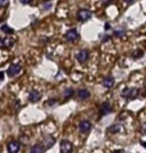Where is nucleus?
<instances>
[{
    "label": "nucleus",
    "instance_id": "obj_23",
    "mask_svg": "<svg viewBox=\"0 0 146 153\" xmlns=\"http://www.w3.org/2000/svg\"><path fill=\"white\" fill-rule=\"evenodd\" d=\"M31 1H32V0H20V2H21L22 4H29Z\"/></svg>",
    "mask_w": 146,
    "mask_h": 153
},
{
    "label": "nucleus",
    "instance_id": "obj_25",
    "mask_svg": "<svg viewBox=\"0 0 146 153\" xmlns=\"http://www.w3.org/2000/svg\"><path fill=\"white\" fill-rule=\"evenodd\" d=\"M4 78V74H3V72H0V80H2Z\"/></svg>",
    "mask_w": 146,
    "mask_h": 153
},
{
    "label": "nucleus",
    "instance_id": "obj_27",
    "mask_svg": "<svg viewBox=\"0 0 146 153\" xmlns=\"http://www.w3.org/2000/svg\"><path fill=\"white\" fill-rule=\"evenodd\" d=\"M125 2H127V3H129V2H132L133 0H124Z\"/></svg>",
    "mask_w": 146,
    "mask_h": 153
},
{
    "label": "nucleus",
    "instance_id": "obj_5",
    "mask_svg": "<svg viewBox=\"0 0 146 153\" xmlns=\"http://www.w3.org/2000/svg\"><path fill=\"white\" fill-rule=\"evenodd\" d=\"M112 112V107H111L110 103L108 101H105L103 102L101 105H100V113H101L102 116H105V115H108Z\"/></svg>",
    "mask_w": 146,
    "mask_h": 153
},
{
    "label": "nucleus",
    "instance_id": "obj_11",
    "mask_svg": "<svg viewBox=\"0 0 146 153\" xmlns=\"http://www.w3.org/2000/svg\"><path fill=\"white\" fill-rule=\"evenodd\" d=\"M114 83H115V79H114L112 76H107V77H105V78H103V80H102L103 87H105L107 89L112 88Z\"/></svg>",
    "mask_w": 146,
    "mask_h": 153
},
{
    "label": "nucleus",
    "instance_id": "obj_15",
    "mask_svg": "<svg viewBox=\"0 0 146 153\" xmlns=\"http://www.w3.org/2000/svg\"><path fill=\"white\" fill-rule=\"evenodd\" d=\"M45 151L44 147L42 146V144H35L34 146L31 147L30 153H43Z\"/></svg>",
    "mask_w": 146,
    "mask_h": 153
},
{
    "label": "nucleus",
    "instance_id": "obj_14",
    "mask_svg": "<svg viewBox=\"0 0 146 153\" xmlns=\"http://www.w3.org/2000/svg\"><path fill=\"white\" fill-rule=\"evenodd\" d=\"M120 131H121V125H119V124H112V125L107 128V132L112 134L119 133Z\"/></svg>",
    "mask_w": 146,
    "mask_h": 153
},
{
    "label": "nucleus",
    "instance_id": "obj_21",
    "mask_svg": "<svg viewBox=\"0 0 146 153\" xmlns=\"http://www.w3.org/2000/svg\"><path fill=\"white\" fill-rule=\"evenodd\" d=\"M9 4V0H0V7H6Z\"/></svg>",
    "mask_w": 146,
    "mask_h": 153
},
{
    "label": "nucleus",
    "instance_id": "obj_1",
    "mask_svg": "<svg viewBox=\"0 0 146 153\" xmlns=\"http://www.w3.org/2000/svg\"><path fill=\"white\" fill-rule=\"evenodd\" d=\"M138 89L137 88H125L124 90H122L121 92V97H123L124 99L127 100H133L135 99L138 95Z\"/></svg>",
    "mask_w": 146,
    "mask_h": 153
},
{
    "label": "nucleus",
    "instance_id": "obj_29",
    "mask_svg": "<svg viewBox=\"0 0 146 153\" xmlns=\"http://www.w3.org/2000/svg\"><path fill=\"white\" fill-rule=\"evenodd\" d=\"M145 91H146V85H145Z\"/></svg>",
    "mask_w": 146,
    "mask_h": 153
},
{
    "label": "nucleus",
    "instance_id": "obj_19",
    "mask_svg": "<svg viewBox=\"0 0 146 153\" xmlns=\"http://www.w3.org/2000/svg\"><path fill=\"white\" fill-rule=\"evenodd\" d=\"M0 29L3 31L4 33H7V34H12V33H14V30L12 29V28L9 27V26H8V25H6V24L2 25Z\"/></svg>",
    "mask_w": 146,
    "mask_h": 153
},
{
    "label": "nucleus",
    "instance_id": "obj_28",
    "mask_svg": "<svg viewBox=\"0 0 146 153\" xmlns=\"http://www.w3.org/2000/svg\"><path fill=\"white\" fill-rule=\"evenodd\" d=\"M2 45V39H1V37H0V46Z\"/></svg>",
    "mask_w": 146,
    "mask_h": 153
},
{
    "label": "nucleus",
    "instance_id": "obj_12",
    "mask_svg": "<svg viewBox=\"0 0 146 153\" xmlns=\"http://www.w3.org/2000/svg\"><path fill=\"white\" fill-rule=\"evenodd\" d=\"M65 38L68 41H75V40L78 38V32H77L76 29H70L68 30L66 34H65Z\"/></svg>",
    "mask_w": 146,
    "mask_h": 153
},
{
    "label": "nucleus",
    "instance_id": "obj_26",
    "mask_svg": "<svg viewBox=\"0 0 146 153\" xmlns=\"http://www.w3.org/2000/svg\"><path fill=\"white\" fill-rule=\"evenodd\" d=\"M114 153H122L121 150H116V151H114Z\"/></svg>",
    "mask_w": 146,
    "mask_h": 153
},
{
    "label": "nucleus",
    "instance_id": "obj_17",
    "mask_svg": "<svg viewBox=\"0 0 146 153\" xmlns=\"http://www.w3.org/2000/svg\"><path fill=\"white\" fill-rule=\"evenodd\" d=\"M73 94H74L73 89L72 88H67V89H65L64 92H63V97H64L65 100H68L73 96Z\"/></svg>",
    "mask_w": 146,
    "mask_h": 153
},
{
    "label": "nucleus",
    "instance_id": "obj_16",
    "mask_svg": "<svg viewBox=\"0 0 146 153\" xmlns=\"http://www.w3.org/2000/svg\"><path fill=\"white\" fill-rule=\"evenodd\" d=\"M14 44V40L12 38H10V37H6V38H4L2 40V46H4V47H12Z\"/></svg>",
    "mask_w": 146,
    "mask_h": 153
},
{
    "label": "nucleus",
    "instance_id": "obj_3",
    "mask_svg": "<svg viewBox=\"0 0 146 153\" xmlns=\"http://www.w3.org/2000/svg\"><path fill=\"white\" fill-rule=\"evenodd\" d=\"M73 150V145L70 141L66 139L61 140L60 142V153H71Z\"/></svg>",
    "mask_w": 146,
    "mask_h": 153
},
{
    "label": "nucleus",
    "instance_id": "obj_13",
    "mask_svg": "<svg viewBox=\"0 0 146 153\" xmlns=\"http://www.w3.org/2000/svg\"><path fill=\"white\" fill-rule=\"evenodd\" d=\"M76 95L79 100H86L90 97V92L88 91L87 89L83 88V89H79V90L77 91Z\"/></svg>",
    "mask_w": 146,
    "mask_h": 153
},
{
    "label": "nucleus",
    "instance_id": "obj_4",
    "mask_svg": "<svg viewBox=\"0 0 146 153\" xmlns=\"http://www.w3.org/2000/svg\"><path fill=\"white\" fill-rule=\"evenodd\" d=\"M78 128H79V131L81 132V133L85 134V133H88V132L91 130V128H92V124H91L88 120H83L79 123Z\"/></svg>",
    "mask_w": 146,
    "mask_h": 153
},
{
    "label": "nucleus",
    "instance_id": "obj_22",
    "mask_svg": "<svg viewBox=\"0 0 146 153\" xmlns=\"http://www.w3.org/2000/svg\"><path fill=\"white\" fill-rule=\"evenodd\" d=\"M141 133L143 135H146V122L142 124V126H141Z\"/></svg>",
    "mask_w": 146,
    "mask_h": 153
},
{
    "label": "nucleus",
    "instance_id": "obj_6",
    "mask_svg": "<svg viewBox=\"0 0 146 153\" xmlns=\"http://www.w3.org/2000/svg\"><path fill=\"white\" fill-rule=\"evenodd\" d=\"M56 142V140H55V138H54L52 135H48V136H46L44 138V140H43V143H42V146L44 147V149L46 150V149H49L51 148L54 144H55Z\"/></svg>",
    "mask_w": 146,
    "mask_h": 153
},
{
    "label": "nucleus",
    "instance_id": "obj_24",
    "mask_svg": "<svg viewBox=\"0 0 146 153\" xmlns=\"http://www.w3.org/2000/svg\"><path fill=\"white\" fill-rule=\"evenodd\" d=\"M48 102H49V103H48V104H49V105H53L54 103L56 102V99H52V100H49V101H48Z\"/></svg>",
    "mask_w": 146,
    "mask_h": 153
},
{
    "label": "nucleus",
    "instance_id": "obj_9",
    "mask_svg": "<svg viewBox=\"0 0 146 153\" xmlns=\"http://www.w3.org/2000/svg\"><path fill=\"white\" fill-rule=\"evenodd\" d=\"M40 99H41V94H40V92L38 90L33 89V90H31L29 92V95H28V100H29L30 102L35 103V102H37V101H39Z\"/></svg>",
    "mask_w": 146,
    "mask_h": 153
},
{
    "label": "nucleus",
    "instance_id": "obj_20",
    "mask_svg": "<svg viewBox=\"0 0 146 153\" xmlns=\"http://www.w3.org/2000/svg\"><path fill=\"white\" fill-rule=\"evenodd\" d=\"M124 34H125V31L122 30V29H118V30L114 31V35L117 36V37H122Z\"/></svg>",
    "mask_w": 146,
    "mask_h": 153
},
{
    "label": "nucleus",
    "instance_id": "obj_2",
    "mask_svg": "<svg viewBox=\"0 0 146 153\" xmlns=\"http://www.w3.org/2000/svg\"><path fill=\"white\" fill-rule=\"evenodd\" d=\"M92 16V12L88 9H80L77 12V18L81 22H85L87 20H89Z\"/></svg>",
    "mask_w": 146,
    "mask_h": 153
},
{
    "label": "nucleus",
    "instance_id": "obj_18",
    "mask_svg": "<svg viewBox=\"0 0 146 153\" xmlns=\"http://www.w3.org/2000/svg\"><path fill=\"white\" fill-rule=\"evenodd\" d=\"M131 56H132L134 59H139V58H141V57H143V51L140 50V49H136V50L131 54Z\"/></svg>",
    "mask_w": 146,
    "mask_h": 153
},
{
    "label": "nucleus",
    "instance_id": "obj_7",
    "mask_svg": "<svg viewBox=\"0 0 146 153\" xmlns=\"http://www.w3.org/2000/svg\"><path fill=\"white\" fill-rule=\"evenodd\" d=\"M88 58H89V52H88V50H86V49L80 50L79 52L76 54V59L78 60L80 63L87 61Z\"/></svg>",
    "mask_w": 146,
    "mask_h": 153
},
{
    "label": "nucleus",
    "instance_id": "obj_8",
    "mask_svg": "<svg viewBox=\"0 0 146 153\" xmlns=\"http://www.w3.org/2000/svg\"><path fill=\"white\" fill-rule=\"evenodd\" d=\"M20 71H21V66L18 64H12L8 68L7 74L9 77H14V76H16L17 74H19Z\"/></svg>",
    "mask_w": 146,
    "mask_h": 153
},
{
    "label": "nucleus",
    "instance_id": "obj_10",
    "mask_svg": "<svg viewBox=\"0 0 146 153\" xmlns=\"http://www.w3.org/2000/svg\"><path fill=\"white\" fill-rule=\"evenodd\" d=\"M20 149V144L17 141H10L7 144V150L9 153H17Z\"/></svg>",
    "mask_w": 146,
    "mask_h": 153
}]
</instances>
